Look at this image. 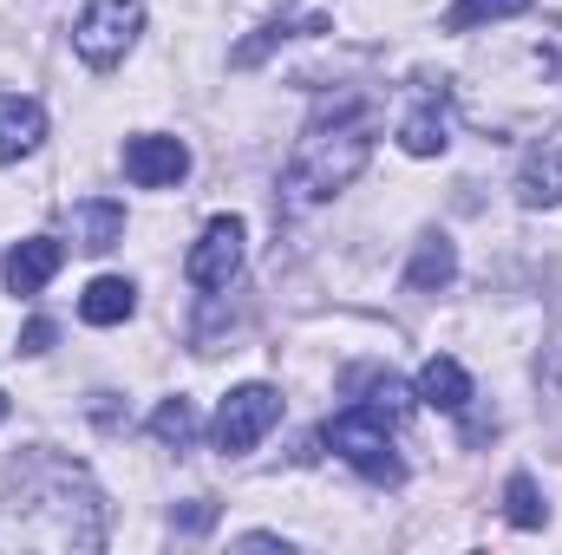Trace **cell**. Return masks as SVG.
I'll list each match as a JSON object with an SVG mask.
<instances>
[{
  "label": "cell",
  "mask_w": 562,
  "mask_h": 555,
  "mask_svg": "<svg viewBox=\"0 0 562 555\" xmlns=\"http://www.w3.org/2000/svg\"><path fill=\"white\" fill-rule=\"evenodd\" d=\"M373 157V112L360 99H327L288 157V203H327Z\"/></svg>",
  "instance_id": "1"
},
{
  "label": "cell",
  "mask_w": 562,
  "mask_h": 555,
  "mask_svg": "<svg viewBox=\"0 0 562 555\" xmlns=\"http://www.w3.org/2000/svg\"><path fill=\"white\" fill-rule=\"evenodd\" d=\"M327 444H334L360 477H373V484H400V477H406V464L393 457V424L380 412H367V406H347L340 418H327Z\"/></svg>",
  "instance_id": "2"
},
{
  "label": "cell",
  "mask_w": 562,
  "mask_h": 555,
  "mask_svg": "<svg viewBox=\"0 0 562 555\" xmlns=\"http://www.w3.org/2000/svg\"><path fill=\"white\" fill-rule=\"evenodd\" d=\"M138 26H144L138 0H92V7L79 13V26H72V46H79L86 66H119V59L132 53Z\"/></svg>",
  "instance_id": "3"
},
{
  "label": "cell",
  "mask_w": 562,
  "mask_h": 555,
  "mask_svg": "<svg viewBox=\"0 0 562 555\" xmlns=\"http://www.w3.org/2000/svg\"><path fill=\"white\" fill-rule=\"evenodd\" d=\"M276 418H281V393L276 386H236V393L223 399V412H216V444H223L229 457H243Z\"/></svg>",
  "instance_id": "4"
},
{
  "label": "cell",
  "mask_w": 562,
  "mask_h": 555,
  "mask_svg": "<svg viewBox=\"0 0 562 555\" xmlns=\"http://www.w3.org/2000/svg\"><path fill=\"white\" fill-rule=\"evenodd\" d=\"M183 275L196 281V287H210V294H223L229 281L243 275V223H236V216H216V223L196 236Z\"/></svg>",
  "instance_id": "5"
},
{
  "label": "cell",
  "mask_w": 562,
  "mask_h": 555,
  "mask_svg": "<svg viewBox=\"0 0 562 555\" xmlns=\"http://www.w3.org/2000/svg\"><path fill=\"white\" fill-rule=\"evenodd\" d=\"M183 170H190V150L177 138H132L125 144V177L138 190H170V183H183Z\"/></svg>",
  "instance_id": "6"
},
{
  "label": "cell",
  "mask_w": 562,
  "mask_h": 555,
  "mask_svg": "<svg viewBox=\"0 0 562 555\" xmlns=\"http://www.w3.org/2000/svg\"><path fill=\"white\" fill-rule=\"evenodd\" d=\"M59 262H66V249H59L53 236H26V242L7 249V269H0V275H7L13 294H40L46 281L59 275Z\"/></svg>",
  "instance_id": "7"
},
{
  "label": "cell",
  "mask_w": 562,
  "mask_h": 555,
  "mask_svg": "<svg viewBox=\"0 0 562 555\" xmlns=\"http://www.w3.org/2000/svg\"><path fill=\"white\" fill-rule=\"evenodd\" d=\"M400 144H406L413 157H438V150L451 144V99H445V92H425L419 105L400 118Z\"/></svg>",
  "instance_id": "8"
},
{
  "label": "cell",
  "mask_w": 562,
  "mask_h": 555,
  "mask_svg": "<svg viewBox=\"0 0 562 555\" xmlns=\"http://www.w3.org/2000/svg\"><path fill=\"white\" fill-rule=\"evenodd\" d=\"M72 242L92 249V256L119 249V242H125V203H112V196H86V203H72Z\"/></svg>",
  "instance_id": "9"
},
{
  "label": "cell",
  "mask_w": 562,
  "mask_h": 555,
  "mask_svg": "<svg viewBox=\"0 0 562 555\" xmlns=\"http://www.w3.org/2000/svg\"><path fill=\"white\" fill-rule=\"evenodd\" d=\"M40 138H46V112L20 92H0V163H20Z\"/></svg>",
  "instance_id": "10"
},
{
  "label": "cell",
  "mask_w": 562,
  "mask_h": 555,
  "mask_svg": "<svg viewBox=\"0 0 562 555\" xmlns=\"http://www.w3.org/2000/svg\"><path fill=\"white\" fill-rule=\"evenodd\" d=\"M419 399L431 406V412H464L471 406V373L458 366V360H425L419 366Z\"/></svg>",
  "instance_id": "11"
},
{
  "label": "cell",
  "mask_w": 562,
  "mask_h": 555,
  "mask_svg": "<svg viewBox=\"0 0 562 555\" xmlns=\"http://www.w3.org/2000/svg\"><path fill=\"white\" fill-rule=\"evenodd\" d=\"M132 307H138V287L119 275H99L86 287V301H79V314L92 320V327H119V320H132Z\"/></svg>",
  "instance_id": "12"
},
{
  "label": "cell",
  "mask_w": 562,
  "mask_h": 555,
  "mask_svg": "<svg viewBox=\"0 0 562 555\" xmlns=\"http://www.w3.org/2000/svg\"><path fill=\"white\" fill-rule=\"evenodd\" d=\"M517 196L537 209V203H562V144L550 138L543 150H530L524 177H517Z\"/></svg>",
  "instance_id": "13"
},
{
  "label": "cell",
  "mask_w": 562,
  "mask_h": 555,
  "mask_svg": "<svg viewBox=\"0 0 562 555\" xmlns=\"http://www.w3.org/2000/svg\"><path fill=\"white\" fill-rule=\"evenodd\" d=\"M451 275H458V256H451V242H445V236H431L406 281H413V294H431V287H445Z\"/></svg>",
  "instance_id": "14"
},
{
  "label": "cell",
  "mask_w": 562,
  "mask_h": 555,
  "mask_svg": "<svg viewBox=\"0 0 562 555\" xmlns=\"http://www.w3.org/2000/svg\"><path fill=\"white\" fill-rule=\"evenodd\" d=\"M504 503H510V523L517 530H543L550 523V503H543V490H537V477H510V490H504Z\"/></svg>",
  "instance_id": "15"
},
{
  "label": "cell",
  "mask_w": 562,
  "mask_h": 555,
  "mask_svg": "<svg viewBox=\"0 0 562 555\" xmlns=\"http://www.w3.org/2000/svg\"><path fill=\"white\" fill-rule=\"evenodd\" d=\"M510 13H530V0H458V7L445 13V26H451V33H471V26L510 20Z\"/></svg>",
  "instance_id": "16"
},
{
  "label": "cell",
  "mask_w": 562,
  "mask_h": 555,
  "mask_svg": "<svg viewBox=\"0 0 562 555\" xmlns=\"http://www.w3.org/2000/svg\"><path fill=\"white\" fill-rule=\"evenodd\" d=\"M150 431H157L164 444H177V451H183V444L196 438V412H190V399H164V406L150 412Z\"/></svg>",
  "instance_id": "17"
},
{
  "label": "cell",
  "mask_w": 562,
  "mask_h": 555,
  "mask_svg": "<svg viewBox=\"0 0 562 555\" xmlns=\"http://www.w3.org/2000/svg\"><path fill=\"white\" fill-rule=\"evenodd\" d=\"M53 347V320H33L26 333H20V353H46Z\"/></svg>",
  "instance_id": "18"
},
{
  "label": "cell",
  "mask_w": 562,
  "mask_h": 555,
  "mask_svg": "<svg viewBox=\"0 0 562 555\" xmlns=\"http://www.w3.org/2000/svg\"><path fill=\"white\" fill-rule=\"evenodd\" d=\"M0 418H7V393H0Z\"/></svg>",
  "instance_id": "19"
}]
</instances>
